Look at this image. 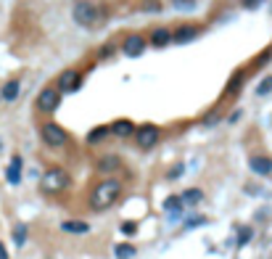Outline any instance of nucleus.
I'll return each mask as SVG.
<instances>
[{
    "instance_id": "1",
    "label": "nucleus",
    "mask_w": 272,
    "mask_h": 259,
    "mask_svg": "<svg viewBox=\"0 0 272 259\" xmlns=\"http://www.w3.org/2000/svg\"><path fill=\"white\" fill-rule=\"evenodd\" d=\"M119 196H122V182L114 180V177L101 180L98 185L93 188V193H90V209H93V211L111 209L119 201Z\"/></svg>"
},
{
    "instance_id": "2",
    "label": "nucleus",
    "mask_w": 272,
    "mask_h": 259,
    "mask_svg": "<svg viewBox=\"0 0 272 259\" xmlns=\"http://www.w3.org/2000/svg\"><path fill=\"white\" fill-rule=\"evenodd\" d=\"M71 19L77 21L80 27L90 29V27H95V24H98L101 11H98L93 3H90V0H77V3H74V8H71Z\"/></svg>"
},
{
    "instance_id": "3",
    "label": "nucleus",
    "mask_w": 272,
    "mask_h": 259,
    "mask_svg": "<svg viewBox=\"0 0 272 259\" xmlns=\"http://www.w3.org/2000/svg\"><path fill=\"white\" fill-rule=\"evenodd\" d=\"M40 188H42V193H61V191H66L69 188L66 170H61V167H51V170L42 175Z\"/></svg>"
},
{
    "instance_id": "4",
    "label": "nucleus",
    "mask_w": 272,
    "mask_h": 259,
    "mask_svg": "<svg viewBox=\"0 0 272 259\" xmlns=\"http://www.w3.org/2000/svg\"><path fill=\"white\" fill-rule=\"evenodd\" d=\"M40 138L42 143L48 148H64L69 143V135L61 125H56V122H45V125L40 127Z\"/></svg>"
},
{
    "instance_id": "5",
    "label": "nucleus",
    "mask_w": 272,
    "mask_h": 259,
    "mask_svg": "<svg viewBox=\"0 0 272 259\" xmlns=\"http://www.w3.org/2000/svg\"><path fill=\"white\" fill-rule=\"evenodd\" d=\"M159 140H161V130L156 125H140V127H135V143H138L140 151L156 148Z\"/></svg>"
},
{
    "instance_id": "6",
    "label": "nucleus",
    "mask_w": 272,
    "mask_h": 259,
    "mask_svg": "<svg viewBox=\"0 0 272 259\" xmlns=\"http://www.w3.org/2000/svg\"><path fill=\"white\" fill-rule=\"evenodd\" d=\"M56 87H58V93H61V96H66V93H77V90L82 87V74H80L77 69H64L61 74H58Z\"/></svg>"
},
{
    "instance_id": "7",
    "label": "nucleus",
    "mask_w": 272,
    "mask_h": 259,
    "mask_svg": "<svg viewBox=\"0 0 272 259\" xmlns=\"http://www.w3.org/2000/svg\"><path fill=\"white\" fill-rule=\"evenodd\" d=\"M58 106H61V93H58V87H42L40 96H37V111L53 114Z\"/></svg>"
},
{
    "instance_id": "8",
    "label": "nucleus",
    "mask_w": 272,
    "mask_h": 259,
    "mask_svg": "<svg viewBox=\"0 0 272 259\" xmlns=\"http://www.w3.org/2000/svg\"><path fill=\"white\" fill-rule=\"evenodd\" d=\"M145 48H148V40L143 35H138V32H132V35H127L122 40V53L127 58H140L145 53Z\"/></svg>"
},
{
    "instance_id": "9",
    "label": "nucleus",
    "mask_w": 272,
    "mask_h": 259,
    "mask_svg": "<svg viewBox=\"0 0 272 259\" xmlns=\"http://www.w3.org/2000/svg\"><path fill=\"white\" fill-rule=\"evenodd\" d=\"M195 37H199V27L195 24H180L177 29H172V42L177 45H188Z\"/></svg>"
},
{
    "instance_id": "10",
    "label": "nucleus",
    "mask_w": 272,
    "mask_h": 259,
    "mask_svg": "<svg viewBox=\"0 0 272 259\" xmlns=\"http://www.w3.org/2000/svg\"><path fill=\"white\" fill-rule=\"evenodd\" d=\"M249 167H251V172L262 175V177L272 175V159H269V156H262V154H256V156H251V159H249Z\"/></svg>"
},
{
    "instance_id": "11",
    "label": "nucleus",
    "mask_w": 272,
    "mask_h": 259,
    "mask_svg": "<svg viewBox=\"0 0 272 259\" xmlns=\"http://www.w3.org/2000/svg\"><path fill=\"white\" fill-rule=\"evenodd\" d=\"M167 45H172V29H167V27H159V29H154L151 32V48H167Z\"/></svg>"
},
{
    "instance_id": "12",
    "label": "nucleus",
    "mask_w": 272,
    "mask_h": 259,
    "mask_svg": "<svg viewBox=\"0 0 272 259\" xmlns=\"http://www.w3.org/2000/svg\"><path fill=\"white\" fill-rule=\"evenodd\" d=\"M109 132L116 135V138H130V135L135 132V125L130 119H116L114 125H109Z\"/></svg>"
},
{
    "instance_id": "13",
    "label": "nucleus",
    "mask_w": 272,
    "mask_h": 259,
    "mask_svg": "<svg viewBox=\"0 0 272 259\" xmlns=\"http://www.w3.org/2000/svg\"><path fill=\"white\" fill-rule=\"evenodd\" d=\"M61 230L69 233V236H87L90 233V225L82 222V220H66V222H61Z\"/></svg>"
},
{
    "instance_id": "14",
    "label": "nucleus",
    "mask_w": 272,
    "mask_h": 259,
    "mask_svg": "<svg viewBox=\"0 0 272 259\" xmlns=\"http://www.w3.org/2000/svg\"><path fill=\"white\" fill-rule=\"evenodd\" d=\"M6 180L11 182V185H19V182H21V156H19V154L11 159L8 172H6Z\"/></svg>"
},
{
    "instance_id": "15",
    "label": "nucleus",
    "mask_w": 272,
    "mask_h": 259,
    "mask_svg": "<svg viewBox=\"0 0 272 259\" xmlns=\"http://www.w3.org/2000/svg\"><path fill=\"white\" fill-rule=\"evenodd\" d=\"M19 93H21V85H19L16 80H11V82L3 85V90H0V98L11 103V101H16V98H19Z\"/></svg>"
},
{
    "instance_id": "16",
    "label": "nucleus",
    "mask_w": 272,
    "mask_h": 259,
    "mask_svg": "<svg viewBox=\"0 0 272 259\" xmlns=\"http://www.w3.org/2000/svg\"><path fill=\"white\" fill-rule=\"evenodd\" d=\"M180 199H183L185 206H195V204H201V201H204V191L190 188V191H185V193H180Z\"/></svg>"
},
{
    "instance_id": "17",
    "label": "nucleus",
    "mask_w": 272,
    "mask_h": 259,
    "mask_svg": "<svg viewBox=\"0 0 272 259\" xmlns=\"http://www.w3.org/2000/svg\"><path fill=\"white\" fill-rule=\"evenodd\" d=\"M109 127H106V125H101V127H95L93 132H87V143L90 146H95V143H101V140H106V138H109Z\"/></svg>"
},
{
    "instance_id": "18",
    "label": "nucleus",
    "mask_w": 272,
    "mask_h": 259,
    "mask_svg": "<svg viewBox=\"0 0 272 259\" xmlns=\"http://www.w3.org/2000/svg\"><path fill=\"white\" fill-rule=\"evenodd\" d=\"M183 209H185V204H183L180 196H169V199L164 201V211H169V215H180Z\"/></svg>"
},
{
    "instance_id": "19",
    "label": "nucleus",
    "mask_w": 272,
    "mask_h": 259,
    "mask_svg": "<svg viewBox=\"0 0 272 259\" xmlns=\"http://www.w3.org/2000/svg\"><path fill=\"white\" fill-rule=\"evenodd\" d=\"M135 249L132 243H116V249H114V254H116V259H132L135 256Z\"/></svg>"
},
{
    "instance_id": "20",
    "label": "nucleus",
    "mask_w": 272,
    "mask_h": 259,
    "mask_svg": "<svg viewBox=\"0 0 272 259\" xmlns=\"http://www.w3.org/2000/svg\"><path fill=\"white\" fill-rule=\"evenodd\" d=\"M119 167H122V161H119L116 156H106V159L98 161V170L101 172H111V170H119Z\"/></svg>"
},
{
    "instance_id": "21",
    "label": "nucleus",
    "mask_w": 272,
    "mask_h": 259,
    "mask_svg": "<svg viewBox=\"0 0 272 259\" xmlns=\"http://www.w3.org/2000/svg\"><path fill=\"white\" fill-rule=\"evenodd\" d=\"M27 233H29V227L24 222H19L16 227H13V243H16V246H24V243H27Z\"/></svg>"
},
{
    "instance_id": "22",
    "label": "nucleus",
    "mask_w": 272,
    "mask_h": 259,
    "mask_svg": "<svg viewBox=\"0 0 272 259\" xmlns=\"http://www.w3.org/2000/svg\"><path fill=\"white\" fill-rule=\"evenodd\" d=\"M240 82H243V74L235 72L233 77H230V82H228V90H225V96H235L238 90H240Z\"/></svg>"
},
{
    "instance_id": "23",
    "label": "nucleus",
    "mask_w": 272,
    "mask_h": 259,
    "mask_svg": "<svg viewBox=\"0 0 272 259\" xmlns=\"http://www.w3.org/2000/svg\"><path fill=\"white\" fill-rule=\"evenodd\" d=\"M251 236H254L251 227H240V233H238V246H246V243L251 241Z\"/></svg>"
},
{
    "instance_id": "24",
    "label": "nucleus",
    "mask_w": 272,
    "mask_h": 259,
    "mask_svg": "<svg viewBox=\"0 0 272 259\" xmlns=\"http://www.w3.org/2000/svg\"><path fill=\"white\" fill-rule=\"evenodd\" d=\"M269 90H272V77H264V80L259 82V90H256V93L264 96V93H269Z\"/></svg>"
},
{
    "instance_id": "25",
    "label": "nucleus",
    "mask_w": 272,
    "mask_h": 259,
    "mask_svg": "<svg viewBox=\"0 0 272 259\" xmlns=\"http://www.w3.org/2000/svg\"><path fill=\"white\" fill-rule=\"evenodd\" d=\"M262 3H264V0H240V6H243L246 11H256Z\"/></svg>"
},
{
    "instance_id": "26",
    "label": "nucleus",
    "mask_w": 272,
    "mask_h": 259,
    "mask_svg": "<svg viewBox=\"0 0 272 259\" xmlns=\"http://www.w3.org/2000/svg\"><path fill=\"white\" fill-rule=\"evenodd\" d=\"M135 230H138V225H135V222H125L122 225V233L125 236H135Z\"/></svg>"
},
{
    "instance_id": "27",
    "label": "nucleus",
    "mask_w": 272,
    "mask_h": 259,
    "mask_svg": "<svg viewBox=\"0 0 272 259\" xmlns=\"http://www.w3.org/2000/svg\"><path fill=\"white\" fill-rule=\"evenodd\" d=\"M204 222H206V217H193L185 222V227H195V225H204Z\"/></svg>"
},
{
    "instance_id": "28",
    "label": "nucleus",
    "mask_w": 272,
    "mask_h": 259,
    "mask_svg": "<svg viewBox=\"0 0 272 259\" xmlns=\"http://www.w3.org/2000/svg\"><path fill=\"white\" fill-rule=\"evenodd\" d=\"M0 259H11L8 251H6V246H3V241H0Z\"/></svg>"
},
{
    "instance_id": "29",
    "label": "nucleus",
    "mask_w": 272,
    "mask_h": 259,
    "mask_svg": "<svg viewBox=\"0 0 272 259\" xmlns=\"http://www.w3.org/2000/svg\"><path fill=\"white\" fill-rule=\"evenodd\" d=\"M0 151H3V138H0Z\"/></svg>"
}]
</instances>
